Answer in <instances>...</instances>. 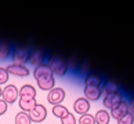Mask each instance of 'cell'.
Instances as JSON below:
<instances>
[{
  "instance_id": "6da1fadb",
  "label": "cell",
  "mask_w": 134,
  "mask_h": 124,
  "mask_svg": "<svg viewBox=\"0 0 134 124\" xmlns=\"http://www.w3.org/2000/svg\"><path fill=\"white\" fill-rule=\"evenodd\" d=\"M33 77L36 79V83L40 90L43 91H51L55 87V77L51 73V70L47 68V65H40L35 68L33 70Z\"/></svg>"
},
{
  "instance_id": "7a4b0ae2",
  "label": "cell",
  "mask_w": 134,
  "mask_h": 124,
  "mask_svg": "<svg viewBox=\"0 0 134 124\" xmlns=\"http://www.w3.org/2000/svg\"><path fill=\"white\" fill-rule=\"evenodd\" d=\"M46 65L54 76H58V77H64L68 72V63L58 55H48Z\"/></svg>"
},
{
  "instance_id": "3957f363",
  "label": "cell",
  "mask_w": 134,
  "mask_h": 124,
  "mask_svg": "<svg viewBox=\"0 0 134 124\" xmlns=\"http://www.w3.org/2000/svg\"><path fill=\"white\" fill-rule=\"evenodd\" d=\"M11 58H13V62L17 63V65H25V63L29 61V50L26 47H24V46L13 47Z\"/></svg>"
},
{
  "instance_id": "277c9868",
  "label": "cell",
  "mask_w": 134,
  "mask_h": 124,
  "mask_svg": "<svg viewBox=\"0 0 134 124\" xmlns=\"http://www.w3.org/2000/svg\"><path fill=\"white\" fill-rule=\"evenodd\" d=\"M65 99V90L61 87H54L51 91H48L47 94V101L48 103H51L53 106L55 105H61Z\"/></svg>"
},
{
  "instance_id": "5b68a950",
  "label": "cell",
  "mask_w": 134,
  "mask_h": 124,
  "mask_svg": "<svg viewBox=\"0 0 134 124\" xmlns=\"http://www.w3.org/2000/svg\"><path fill=\"white\" fill-rule=\"evenodd\" d=\"M19 95V90L14 86V84H8L3 88V94H2V99L4 102L10 105V103H14L18 99Z\"/></svg>"
},
{
  "instance_id": "8992f818",
  "label": "cell",
  "mask_w": 134,
  "mask_h": 124,
  "mask_svg": "<svg viewBox=\"0 0 134 124\" xmlns=\"http://www.w3.org/2000/svg\"><path fill=\"white\" fill-rule=\"evenodd\" d=\"M29 117H31V120L33 123H42V121H44V120H46V117H47V109H46V106L37 103V105L33 108V110L29 112Z\"/></svg>"
},
{
  "instance_id": "52a82bcc",
  "label": "cell",
  "mask_w": 134,
  "mask_h": 124,
  "mask_svg": "<svg viewBox=\"0 0 134 124\" xmlns=\"http://www.w3.org/2000/svg\"><path fill=\"white\" fill-rule=\"evenodd\" d=\"M44 59H46V54H44L42 50L39 48H33V50H29V63L33 65L35 68L44 65Z\"/></svg>"
},
{
  "instance_id": "ba28073f",
  "label": "cell",
  "mask_w": 134,
  "mask_h": 124,
  "mask_svg": "<svg viewBox=\"0 0 134 124\" xmlns=\"http://www.w3.org/2000/svg\"><path fill=\"white\" fill-rule=\"evenodd\" d=\"M6 69H7L8 74L17 76V77H26V76H29V73H31V70H29L25 65H17V63H10Z\"/></svg>"
},
{
  "instance_id": "9c48e42d",
  "label": "cell",
  "mask_w": 134,
  "mask_h": 124,
  "mask_svg": "<svg viewBox=\"0 0 134 124\" xmlns=\"http://www.w3.org/2000/svg\"><path fill=\"white\" fill-rule=\"evenodd\" d=\"M123 101V97H122V94L120 92H116V94H109V95H105L102 99V105L104 108H107V109H112L118 106L119 103H120Z\"/></svg>"
},
{
  "instance_id": "30bf717a",
  "label": "cell",
  "mask_w": 134,
  "mask_h": 124,
  "mask_svg": "<svg viewBox=\"0 0 134 124\" xmlns=\"http://www.w3.org/2000/svg\"><path fill=\"white\" fill-rule=\"evenodd\" d=\"M19 101H31V99H36V88L31 84H25L19 88Z\"/></svg>"
},
{
  "instance_id": "8fae6325",
  "label": "cell",
  "mask_w": 134,
  "mask_h": 124,
  "mask_svg": "<svg viewBox=\"0 0 134 124\" xmlns=\"http://www.w3.org/2000/svg\"><path fill=\"white\" fill-rule=\"evenodd\" d=\"M90 102L87 101L86 98H77L75 102H73V110H75L77 115H86V113H88V110H90Z\"/></svg>"
},
{
  "instance_id": "7c38bea8",
  "label": "cell",
  "mask_w": 134,
  "mask_h": 124,
  "mask_svg": "<svg viewBox=\"0 0 134 124\" xmlns=\"http://www.w3.org/2000/svg\"><path fill=\"white\" fill-rule=\"evenodd\" d=\"M83 92H84V98H86L88 102L100 101V97L102 95L101 87H84Z\"/></svg>"
},
{
  "instance_id": "4fadbf2b",
  "label": "cell",
  "mask_w": 134,
  "mask_h": 124,
  "mask_svg": "<svg viewBox=\"0 0 134 124\" xmlns=\"http://www.w3.org/2000/svg\"><path fill=\"white\" fill-rule=\"evenodd\" d=\"M127 113H129V105H127V102L125 101V99H123L118 106H115L111 110V116L113 119H116V120H120V119L125 117Z\"/></svg>"
},
{
  "instance_id": "5bb4252c",
  "label": "cell",
  "mask_w": 134,
  "mask_h": 124,
  "mask_svg": "<svg viewBox=\"0 0 134 124\" xmlns=\"http://www.w3.org/2000/svg\"><path fill=\"white\" fill-rule=\"evenodd\" d=\"M102 84V79L98 74H87L84 77V87H100Z\"/></svg>"
},
{
  "instance_id": "9a60e30c",
  "label": "cell",
  "mask_w": 134,
  "mask_h": 124,
  "mask_svg": "<svg viewBox=\"0 0 134 124\" xmlns=\"http://www.w3.org/2000/svg\"><path fill=\"white\" fill-rule=\"evenodd\" d=\"M94 119H96V124H109V121H111V115H109V112L107 109H100L96 113Z\"/></svg>"
},
{
  "instance_id": "2e32d148",
  "label": "cell",
  "mask_w": 134,
  "mask_h": 124,
  "mask_svg": "<svg viewBox=\"0 0 134 124\" xmlns=\"http://www.w3.org/2000/svg\"><path fill=\"white\" fill-rule=\"evenodd\" d=\"M13 47L7 42H0V61H7L11 57Z\"/></svg>"
},
{
  "instance_id": "e0dca14e",
  "label": "cell",
  "mask_w": 134,
  "mask_h": 124,
  "mask_svg": "<svg viewBox=\"0 0 134 124\" xmlns=\"http://www.w3.org/2000/svg\"><path fill=\"white\" fill-rule=\"evenodd\" d=\"M101 92L104 94V95H109V94H116L119 92V86L115 83V81H105V84L102 86L101 88Z\"/></svg>"
},
{
  "instance_id": "ac0fdd59",
  "label": "cell",
  "mask_w": 134,
  "mask_h": 124,
  "mask_svg": "<svg viewBox=\"0 0 134 124\" xmlns=\"http://www.w3.org/2000/svg\"><path fill=\"white\" fill-rule=\"evenodd\" d=\"M51 112H53V115L55 116V117H58V119H64L69 113L68 108L64 106V105H55V106H53Z\"/></svg>"
},
{
  "instance_id": "d6986e66",
  "label": "cell",
  "mask_w": 134,
  "mask_h": 124,
  "mask_svg": "<svg viewBox=\"0 0 134 124\" xmlns=\"http://www.w3.org/2000/svg\"><path fill=\"white\" fill-rule=\"evenodd\" d=\"M37 105L36 99H31V101H19V108H21V112L29 113L33 110V108Z\"/></svg>"
},
{
  "instance_id": "ffe728a7",
  "label": "cell",
  "mask_w": 134,
  "mask_h": 124,
  "mask_svg": "<svg viewBox=\"0 0 134 124\" xmlns=\"http://www.w3.org/2000/svg\"><path fill=\"white\" fill-rule=\"evenodd\" d=\"M15 124H32V120L29 117V113L18 112L15 115Z\"/></svg>"
},
{
  "instance_id": "44dd1931",
  "label": "cell",
  "mask_w": 134,
  "mask_h": 124,
  "mask_svg": "<svg viewBox=\"0 0 134 124\" xmlns=\"http://www.w3.org/2000/svg\"><path fill=\"white\" fill-rule=\"evenodd\" d=\"M77 124H96V119L90 113H86L77 119Z\"/></svg>"
},
{
  "instance_id": "7402d4cb",
  "label": "cell",
  "mask_w": 134,
  "mask_h": 124,
  "mask_svg": "<svg viewBox=\"0 0 134 124\" xmlns=\"http://www.w3.org/2000/svg\"><path fill=\"white\" fill-rule=\"evenodd\" d=\"M8 77H10V74H8V72H7V69L0 66V87L8 81Z\"/></svg>"
},
{
  "instance_id": "603a6c76",
  "label": "cell",
  "mask_w": 134,
  "mask_h": 124,
  "mask_svg": "<svg viewBox=\"0 0 134 124\" xmlns=\"http://www.w3.org/2000/svg\"><path fill=\"white\" fill-rule=\"evenodd\" d=\"M61 124H77V120H76V117L69 112L65 117L61 119Z\"/></svg>"
},
{
  "instance_id": "cb8c5ba5",
  "label": "cell",
  "mask_w": 134,
  "mask_h": 124,
  "mask_svg": "<svg viewBox=\"0 0 134 124\" xmlns=\"http://www.w3.org/2000/svg\"><path fill=\"white\" fill-rule=\"evenodd\" d=\"M134 123V116L131 113H127L125 117H122L120 120H118V124H133Z\"/></svg>"
},
{
  "instance_id": "d4e9b609",
  "label": "cell",
  "mask_w": 134,
  "mask_h": 124,
  "mask_svg": "<svg viewBox=\"0 0 134 124\" xmlns=\"http://www.w3.org/2000/svg\"><path fill=\"white\" fill-rule=\"evenodd\" d=\"M7 109H8V105L3 101V99H0V116H3L4 113L7 112Z\"/></svg>"
},
{
  "instance_id": "484cf974",
  "label": "cell",
  "mask_w": 134,
  "mask_h": 124,
  "mask_svg": "<svg viewBox=\"0 0 134 124\" xmlns=\"http://www.w3.org/2000/svg\"><path fill=\"white\" fill-rule=\"evenodd\" d=\"M129 113H131V115L134 116V98H131L130 101H129Z\"/></svg>"
},
{
  "instance_id": "4316f807",
  "label": "cell",
  "mask_w": 134,
  "mask_h": 124,
  "mask_svg": "<svg viewBox=\"0 0 134 124\" xmlns=\"http://www.w3.org/2000/svg\"><path fill=\"white\" fill-rule=\"evenodd\" d=\"M2 94H3V88L0 87V99H2Z\"/></svg>"
}]
</instances>
